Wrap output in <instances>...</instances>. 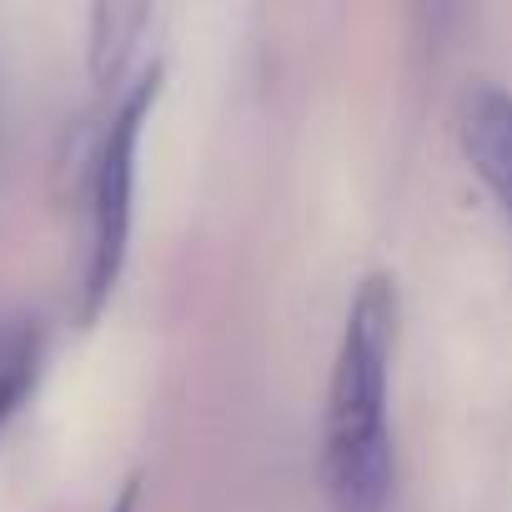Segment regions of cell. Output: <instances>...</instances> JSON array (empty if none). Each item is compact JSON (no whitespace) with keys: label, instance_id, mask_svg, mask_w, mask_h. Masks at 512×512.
<instances>
[{"label":"cell","instance_id":"5","mask_svg":"<svg viewBox=\"0 0 512 512\" xmlns=\"http://www.w3.org/2000/svg\"><path fill=\"white\" fill-rule=\"evenodd\" d=\"M146 21H151L146 6H101L91 16V66H96L101 81L126 71V61H131Z\"/></svg>","mask_w":512,"mask_h":512},{"label":"cell","instance_id":"6","mask_svg":"<svg viewBox=\"0 0 512 512\" xmlns=\"http://www.w3.org/2000/svg\"><path fill=\"white\" fill-rule=\"evenodd\" d=\"M136 502H141V477H131V482L121 487V497L111 502V512H136Z\"/></svg>","mask_w":512,"mask_h":512},{"label":"cell","instance_id":"4","mask_svg":"<svg viewBox=\"0 0 512 512\" xmlns=\"http://www.w3.org/2000/svg\"><path fill=\"white\" fill-rule=\"evenodd\" d=\"M41 327L26 317L0 322V427L16 417V407L26 402V392L41 377Z\"/></svg>","mask_w":512,"mask_h":512},{"label":"cell","instance_id":"1","mask_svg":"<svg viewBox=\"0 0 512 512\" xmlns=\"http://www.w3.org/2000/svg\"><path fill=\"white\" fill-rule=\"evenodd\" d=\"M397 282L387 272H367L347 302L327 417H322V477L337 512H382L397 477L392 452V357H397Z\"/></svg>","mask_w":512,"mask_h":512},{"label":"cell","instance_id":"3","mask_svg":"<svg viewBox=\"0 0 512 512\" xmlns=\"http://www.w3.org/2000/svg\"><path fill=\"white\" fill-rule=\"evenodd\" d=\"M462 146L472 156V171L487 181V191L502 201V211L512 216V91L502 86H482L467 101L462 116Z\"/></svg>","mask_w":512,"mask_h":512},{"label":"cell","instance_id":"2","mask_svg":"<svg viewBox=\"0 0 512 512\" xmlns=\"http://www.w3.org/2000/svg\"><path fill=\"white\" fill-rule=\"evenodd\" d=\"M161 96V66L141 71L131 91L121 96L111 126L96 146L91 171V241H86V282H81V322H96L111 302L121 272H126V246H131V211H136V151L141 131L151 121V106Z\"/></svg>","mask_w":512,"mask_h":512}]
</instances>
